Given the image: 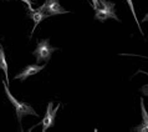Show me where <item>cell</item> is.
Listing matches in <instances>:
<instances>
[{"instance_id": "1", "label": "cell", "mask_w": 148, "mask_h": 132, "mask_svg": "<svg viewBox=\"0 0 148 132\" xmlns=\"http://www.w3.org/2000/svg\"><path fill=\"white\" fill-rule=\"evenodd\" d=\"M3 84H4V90H5L6 96H8L9 101L11 102V105H13L14 109H15V112H16V117H18L19 125H21V120H23L24 116H27V115H31V116H36V117L39 116V115L35 112V110L32 109V107L29 105V104L16 100V98L13 96V94L10 92L9 87H8V82H6V81H4Z\"/></svg>"}, {"instance_id": "2", "label": "cell", "mask_w": 148, "mask_h": 132, "mask_svg": "<svg viewBox=\"0 0 148 132\" xmlns=\"http://www.w3.org/2000/svg\"><path fill=\"white\" fill-rule=\"evenodd\" d=\"M95 19L100 21H106L107 19H114L120 21L114 13V3L110 0H98V5L95 9Z\"/></svg>"}, {"instance_id": "3", "label": "cell", "mask_w": 148, "mask_h": 132, "mask_svg": "<svg viewBox=\"0 0 148 132\" xmlns=\"http://www.w3.org/2000/svg\"><path fill=\"white\" fill-rule=\"evenodd\" d=\"M57 47H54L50 45V40L49 39H42L38 41L36 49L32 51V55L35 56L36 63H49V60L51 59L52 52H55Z\"/></svg>"}, {"instance_id": "4", "label": "cell", "mask_w": 148, "mask_h": 132, "mask_svg": "<svg viewBox=\"0 0 148 132\" xmlns=\"http://www.w3.org/2000/svg\"><path fill=\"white\" fill-rule=\"evenodd\" d=\"M60 109V104L54 106V102H49L47 109H46V113H45L44 118L41 120V125H42V132H46L50 127L54 126L55 123V118H56V113Z\"/></svg>"}, {"instance_id": "5", "label": "cell", "mask_w": 148, "mask_h": 132, "mask_svg": "<svg viewBox=\"0 0 148 132\" xmlns=\"http://www.w3.org/2000/svg\"><path fill=\"white\" fill-rule=\"evenodd\" d=\"M45 13L49 16H54L69 14V11L61 6L60 0H45Z\"/></svg>"}, {"instance_id": "6", "label": "cell", "mask_w": 148, "mask_h": 132, "mask_svg": "<svg viewBox=\"0 0 148 132\" xmlns=\"http://www.w3.org/2000/svg\"><path fill=\"white\" fill-rule=\"evenodd\" d=\"M45 66H46V64H44V65H39V64L27 65L26 67L19 74V75L15 76V79L16 80H20V81H25L29 76L36 75V74H39L40 71H42V70L45 69Z\"/></svg>"}, {"instance_id": "7", "label": "cell", "mask_w": 148, "mask_h": 132, "mask_svg": "<svg viewBox=\"0 0 148 132\" xmlns=\"http://www.w3.org/2000/svg\"><path fill=\"white\" fill-rule=\"evenodd\" d=\"M30 18L32 19V21H34V29H32V31H31V34H34L36 26H38L42 20L49 18V15L45 13V3L41 6H39L38 9H34L32 11H30Z\"/></svg>"}, {"instance_id": "8", "label": "cell", "mask_w": 148, "mask_h": 132, "mask_svg": "<svg viewBox=\"0 0 148 132\" xmlns=\"http://www.w3.org/2000/svg\"><path fill=\"white\" fill-rule=\"evenodd\" d=\"M141 112H142V122L141 125L134 127L133 131H138V132H148V112L145 107V102L143 98H141Z\"/></svg>"}, {"instance_id": "9", "label": "cell", "mask_w": 148, "mask_h": 132, "mask_svg": "<svg viewBox=\"0 0 148 132\" xmlns=\"http://www.w3.org/2000/svg\"><path fill=\"white\" fill-rule=\"evenodd\" d=\"M0 69L4 71L5 75V81L9 84V67H8V63H6V56H5V51L4 47L0 45Z\"/></svg>"}, {"instance_id": "10", "label": "cell", "mask_w": 148, "mask_h": 132, "mask_svg": "<svg viewBox=\"0 0 148 132\" xmlns=\"http://www.w3.org/2000/svg\"><path fill=\"white\" fill-rule=\"evenodd\" d=\"M127 1V4H128V6H130V9H131V13H132V15H133V18H134V20H136V24L138 25V29H139V32L143 35V30L141 29V25H139V21H138V18H137V15H136V11H134V6H133V1L132 0H126Z\"/></svg>"}, {"instance_id": "11", "label": "cell", "mask_w": 148, "mask_h": 132, "mask_svg": "<svg viewBox=\"0 0 148 132\" xmlns=\"http://www.w3.org/2000/svg\"><path fill=\"white\" fill-rule=\"evenodd\" d=\"M139 72H142V74H146V75L148 76V72H146V71H139ZM141 92L145 95V96H148V84L147 85H145V86H142L141 87Z\"/></svg>"}, {"instance_id": "12", "label": "cell", "mask_w": 148, "mask_h": 132, "mask_svg": "<svg viewBox=\"0 0 148 132\" xmlns=\"http://www.w3.org/2000/svg\"><path fill=\"white\" fill-rule=\"evenodd\" d=\"M21 1L29 6V10H30V11L34 10V8H32V3H34V0H21Z\"/></svg>"}, {"instance_id": "13", "label": "cell", "mask_w": 148, "mask_h": 132, "mask_svg": "<svg viewBox=\"0 0 148 132\" xmlns=\"http://www.w3.org/2000/svg\"><path fill=\"white\" fill-rule=\"evenodd\" d=\"M91 1H92V8L93 9H96L97 5H98V0H91Z\"/></svg>"}, {"instance_id": "14", "label": "cell", "mask_w": 148, "mask_h": 132, "mask_svg": "<svg viewBox=\"0 0 148 132\" xmlns=\"http://www.w3.org/2000/svg\"><path fill=\"white\" fill-rule=\"evenodd\" d=\"M142 21H143V23H146V21H148V14H147V15L145 16V18H143V20H142Z\"/></svg>"}]
</instances>
